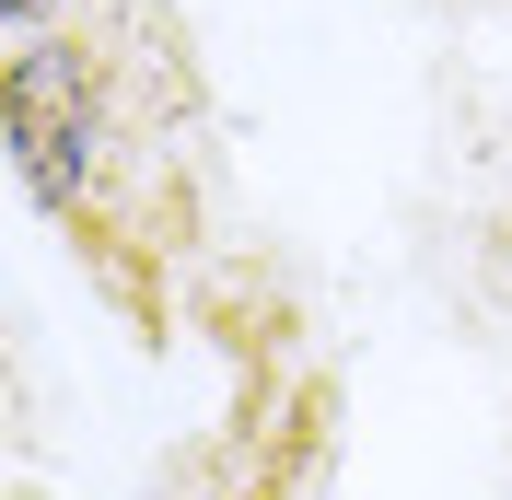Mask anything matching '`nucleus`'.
Segmentation results:
<instances>
[{
    "label": "nucleus",
    "instance_id": "nucleus-1",
    "mask_svg": "<svg viewBox=\"0 0 512 500\" xmlns=\"http://www.w3.org/2000/svg\"><path fill=\"white\" fill-rule=\"evenodd\" d=\"M0 12H12V24H24V12H35V0H0Z\"/></svg>",
    "mask_w": 512,
    "mask_h": 500
}]
</instances>
